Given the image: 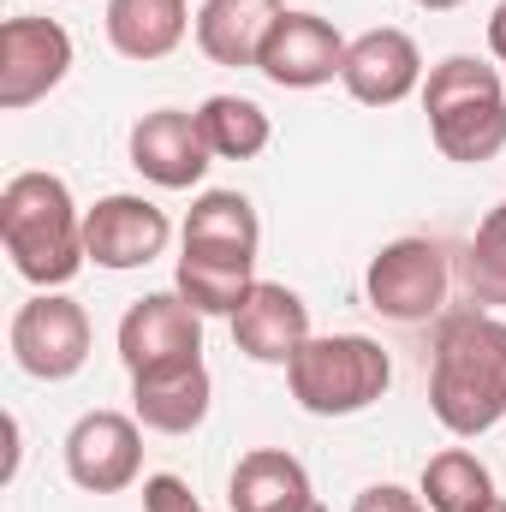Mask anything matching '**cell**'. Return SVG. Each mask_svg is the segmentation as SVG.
Returning a JSON list of instances; mask_svg holds the SVG:
<instances>
[{
  "label": "cell",
  "mask_w": 506,
  "mask_h": 512,
  "mask_svg": "<svg viewBox=\"0 0 506 512\" xmlns=\"http://www.w3.org/2000/svg\"><path fill=\"white\" fill-rule=\"evenodd\" d=\"M429 411L447 435L471 441L506 417V322L495 310H459L435 334Z\"/></svg>",
  "instance_id": "cell-1"
},
{
  "label": "cell",
  "mask_w": 506,
  "mask_h": 512,
  "mask_svg": "<svg viewBox=\"0 0 506 512\" xmlns=\"http://www.w3.org/2000/svg\"><path fill=\"white\" fill-rule=\"evenodd\" d=\"M0 245L12 256V268L42 286V292H60L84 262V215L66 191L60 173H12L6 191H0Z\"/></svg>",
  "instance_id": "cell-2"
},
{
  "label": "cell",
  "mask_w": 506,
  "mask_h": 512,
  "mask_svg": "<svg viewBox=\"0 0 506 512\" xmlns=\"http://www.w3.org/2000/svg\"><path fill=\"white\" fill-rule=\"evenodd\" d=\"M423 114L429 137L447 161L477 167L506 149V84L501 72L477 54H447L423 78Z\"/></svg>",
  "instance_id": "cell-3"
},
{
  "label": "cell",
  "mask_w": 506,
  "mask_h": 512,
  "mask_svg": "<svg viewBox=\"0 0 506 512\" xmlns=\"http://www.w3.org/2000/svg\"><path fill=\"white\" fill-rule=\"evenodd\" d=\"M286 387L310 417H352L393 387V358L370 334H310L286 364Z\"/></svg>",
  "instance_id": "cell-4"
},
{
  "label": "cell",
  "mask_w": 506,
  "mask_h": 512,
  "mask_svg": "<svg viewBox=\"0 0 506 512\" xmlns=\"http://www.w3.org/2000/svg\"><path fill=\"white\" fill-rule=\"evenodd\" d=\"M447 286H453V268L435 239H393L370 256V274H364L370 310H381L387 322H405V328L441 316Z\"/></svg>",
  "instance_id": "cell-5"
},
{
  "label": "cell",
  "mask_w": 506,
  "mask_h": 512,
  "mask_svg": "<svg viewBox=\"0 0 506 512\" xmlns=\"http://www.w3.org/2000/svg\"><path fill=\"white\" fill-rule=\"evenodd\" d=\"M12 358L36 382H72L90 364V316L66 292H36L12 316Z\"/></svg>",
  "instance_id": "cell-6"
},
{
  "label": "cell",
  "mask_w": 506,
  "mask_h": 512,
  "mask_svg": "<svg viewBox=\"0 0 506 512\" xmlns=\"http://www.w3.org/2000/svg\"><path fill=\"white\" fill-rule=\"evenodd\" d=\"M203 358V316L179 292H143L120 316V364L131 376L179 370Z\"/></svg>",
  "instance_id": "cell-7"
},
{
  "label": "cell",
  "mask_w": 506,
  "mask_h": 512,
  "mask_svg": "<svg viewBox=\"0 0 506 512\" xmlns=\"http://www.w3.org/2000/svg\"><path fill=\"white\" fill-rule=\"evenodd\" d=\"M72 72V36L54 18H6L0 24V108L24 114Z\"/></svg>",
  "instance_id": "cell-8"
},
{
  "label": "cell",
  "mask_w": 506,
  "mask_h": 512,
  "mask_svg": "<svg viewBox=\"0 0 506 512\" xmlns=\"http://www.w3.org/2000/svg\"><path fill=\"white\" fill-rule=\"evenodd\" d=\"M143 471V423L126 411H84L66 435V477L84 495H120Z\"/></svg>",
  "instance_id": "cell-9"
},
{
  "label": "cell",
  "mask_w": 506,
  "mask_h": 512,
  "mask_svg": "<svg viewBox=\"0 0 506 512\" xmlns=\"http://www.w3.org/2000/svg\"><path fill=\"white\" fill-rule=\"evenodd\" d=\"M340 66H346V36L322 12H286L256 60V72L274 90H322L340 78Z\"/></svg>",
  "instance_id": "cell-10"
},
{
  "label": "cell",
  "mask_w": 506,
  "mask_h": 512,
  "mask_svg": "<svg viewBox=\"0 0 506 512\" xmlns=\"http://www.w3.org/2000/svg\"><path fill=\"white\" fill-rule=\"evenodd\" d=\"M209 161H215V149L191 108H155L131 126V167L161 191H191L209 173Z\"/></svg>",
  "instance_id": "cell-11"
},
{
  "label": "cell",
  "mask_w": 506,
  "mask_h": 512,
  "mask_svg": "<svg viewBox=\"0 0 506 512\" xmlns=\"http://www.w3.org/2000/svg\"><path fill=\"white\" fill-rule=\"evenodd\" d=\"M167 239H173V221L149 197L114 191L96 209H84V251H90L96 268H114V274L143 268V262H155L167 251Z\"/></svg>",
  "instance_id": "cell-12"
},
{
  "label": "cell",
  "mask_w": 506,
  "mask_h": 512,
  "mask_svg": "<svg viewBox=\"0 0 506 512\" xmlns=\"http://www.w3.org/2000/svg\"><path fill=\"white\" fill-rule=\"evenodd\" d=\"M340 84L352 102L364 108H393L405 102L417 84H423V54L405 30L381 24V30H364L358 42H346V66H340Z\"/></svg>",
  "instance_id": "cell-13"
},
{
  "label": "cell",
  "mask_w": 506,
  "mask_h": 512,
  "mask_svg": "<svg viewBox=\"0 0 506 512\" xmlns=\"http://www.w3.org/2000/svg\"><path fill=\"white\" fill-rule=\"evenodd\" d=\"M304 340H310V304L292 286H280V280H256L251 298L233 316V346L245 358H256V364H280L286 370L304 352Z\"/></svg>",
  "instance_id": "cell-14"
},
{
  "label": "cell",
  "mask_w": 506,
  "mask_h": 512,
  "mask_svg": "<svg viewBox=\"0 0 506 512\" xmlns=\"http://www.w3.org/2000/svg\"><path fill=\"white\" fill-rule=\"evenodd\" d=\"M209 405H215V382H209L203 358L179 364V370L131 376V417L143 429H155V435H191V429H203Z\"/></svg>",
  "instance_id": "cell-15"
},
{
  "label": "cell",
  "mask_w": 506,
  "mask_h": 512,
  "mask_svg": "<svg viewBox=\"0 0 506 512\" xmlns=\"http://www.w3.org/2000/svg\"><path fill=\"white\" fill-rule=\"evenodd\" d=\"M280 18H286V0H203L197 48L215 66H256Z\"/></svg>",
  "instance_id": "cell-16"
},
{
  "label": "cell",
  "mask_w": 506,
  "mask_h": 512,
  "mask_svg": "<svg viewBox=\"0 0 506 512\" xmlns=\"http://www.w3.org/2000/svg\"><path fill=\"white\" fill-rule=\"evenodd\" d=\"M185 256H215V262H256L262 221L245 191H203L185 215Z\"/></svg>",
  "instance_id": "cell-17"
},
{
  "label": "cell",
  "mask_w": 506,
  "mask_h": 512,
  "mask_svg": "<svg viewBox=\"0 0 506 512\" xmlns=\"http://www.w3.org/2000/svg\"><path fill=\"white\" fill-rule=\"evenodd\" d=\"M227 501L233 512H304L316 501V489H310V471L286 447H256L233 465Z\"/></svg>",
  "instance_id": "cell-18"
},
{
  "label": "cell",
  "mask_w": 506,
  "mask_h": 512,
  "mask_svg": "<svg viewBox=\"0 0 506 512\" xmlns=\"http://www.w3.org/2000/svg\"><path fill=\"white\" fill-rule=\"evenodd\" d=\"M191 30L185 0H108V42L126 60H167Z\"/></svg>",
  "instance_id": "cell-19"
},
{
  "label": "cell",
  "mask_w": 506,
  "mask_h": 512,
  "mask_svg": "<svg viewBox=\"0 0 506 512\" xmlns=\"http://www.w3.org/2000/svg\"><path fill=\"white\" fill-rule=\"evenodd\" d=\"M423 507L429 512H483L495 501V471L471 453V447H447L423 465V483H417Z\"/></svg>",
  "instance_id": "cell-20"
},
{
  "label": "cell",
  "mask_w": 506,
  "mask_h": 512,
  "mask_svg": "<svg viewBox=\"0 0 506 512\" xmlns=\"http://www.w3.org/2000/svg\"><path fill=\"white\" fill-rule=\"evenodd\" d=\"M256 286V262H215V256H185L173 268V292L197 310V316H239V304Z\"/></svg>",
  "instance_id": "cell-21"
},
{
  "label": "cell",
  "mask_w": 506,
  "mask_h": 512,
  "mask_svg": "<svg viewBox=\"0 0 506 512\" xmlns=\"http://www.w3.org/2000/svg\"><path fill=\"white\" fill-rule=\"evenodd\" d=\"M197 120H203V137H209L215 161H256L268 149V137H274V120L251 96H209L197 108Z\"/></svg>",
  "instance_id": "cell-22"
},
{
  "label": "cell",
  "mask_w": 506,
  "mask_h": 512,
  "mask_svg": "<svg viewBox=\"0 0 506 512\" xmlns=\"http://www.w3.org/2000/svg\"><path fill=\"white\" fill-rule=\"evenodd\" d=\"M459 280H465L477 310H506V203H495L477 221V233L465 245V262H459Z\"/></svg>",
  "instance_id": "cell-23"
},
{
  "label": "cell",
  "mask_w": 506,
  "mask_h": 512,
  "mask_svg": "<svg viewBox=\"0 0 506 512\" xmlns=\"http://www.w3.org/2000/svg\"><path fill=\"white\" fill-rule=\"evenodd\" d=\"M143 512H203V501L191 495L185 477L161 471V477H143Z\"/></svg>",
  "instance_id": "cell-24"
},
{
  "label": "cell",
  "mask_w": 506,
  "mask_h": 512,
  "mask_svg": "<svg viewBox=\"0 0 506 512\" xmlns=\"http://www.w3.org/2000/svg\"><path fill=\"white\" fill-rule=\"evenodd\" d=\"M352 512H429V507H423V495H411V489H399V483H370V489L352 501Z\"/></svg>",
  "instance_id": "cell-25"
},
{
  "label": "cell",
  "mask_w": 506,
  "mask_h": 512,
  "mask_svg": "<svg viewBox=\"0 0 506 512\" xmlns=\"http://www.w3.org/2000/svg\"><path fill=\"white\" fill-rule=\"evenodd\" d=\"M489 54L506 66V0L495 6V18H489Z\"/></svg>",
  "instance_id": "cell-26"
},
{
  "label": "cell",
  "mask_w": 506,
  "mask_h": 512,
  "mask_svg": "<svg viewBox=\"0 0 506 512\" xmlns=\"http://www.w3.org/2000/svg\"><path fill=\"white\" fill-rule=\"evenodd\" d=\"M411 6H423V12H453V6H465V0H411Z\"/></svg>",
  "instance_id": "cell-27"
},
{
  "label": "cell",
  "mask_w": 506,
  "mask_h": 512,
  "mask_svg": "<svg viewBox=\"0 0 506 512\" xmlns=\"http://www.w3.org/2000/svg\"><path fill=\"white\" fill-rule=\"evenodd\" d=\"M483 512H506V501H501V495H495V501H489V507H483Z\"/></svg>",
  "instance_id": "cell-28"
},
{
  "label": "cell",
  "mask_w": 506,
  "mask_h": 512,
  "mask_svg": "<svg viewBox=\"0 0 506 512\" xmlns=\"http://www.w3.org/2000/svg\"><path fill=\"white\" fill-rule=\"evenodd\" d=\"M304 512H328V507H322V501H310V507H304Z\"/></svg>",
  "instance_id": "cell-29"
}]
</instances>
